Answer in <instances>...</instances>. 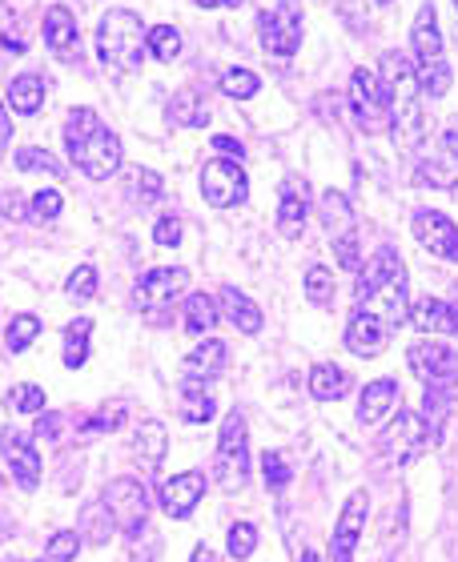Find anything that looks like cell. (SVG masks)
<instances>
[{"instance_id":"cell-22","label":"cell","mask_w":458,"mask_h":562,"mask_svg":"<svg viewBox=\"0 0 458 562\" xmlns=\"http://www.w3.org/2000/svg\"><path fill=\"white\" fill-rule=\"evenodd\" d=\"M217 305H222L225 322H230L237 334H258V329L266 326V317H261L258 305L249 302L242 290H234V285H222V293H217Z\"/></svg>"},{"instance_id":"cell-18","label":"cell","mask_w":458,"mask_h":562,"mask_svg":"<svg viewBox=\"0 0 458 562\" xmlns=\"http://www.w3.org/2000/svg\"><path fill=\"white\" fill-rule=\"evenodd\" d=\"M45 45L57 60H77L81 57V29L65 4H53L45 12Z\"/></svg>"},{"instance_id":"cell-20","label":"cell","mask_w":458,"mask_h":562,"mask_svg":"<svg viewBox=\"0 0 458 562\" xmlns=\"http://www.w3.org/2000/svg\"><path fill=\"white\" fill-rule=\"evenodd\" d=\"M205 494V474L201 470H186V474H174L169 482H161V506L169 518H189L193 506L201 503Z\"/></svg>"},{"instance_id":"cell-5","label":"cell","mask_w":458,"mask_h":562,"mask_svg":"<svg viewBox=\"0 0 458 562\" xmlns=\"http://www.w3.org/2000/svg\"><path fill=\"white\" fill-rule=\"evenodd\" d=\"M411 48H414V72H418V85H423L426 97H447L450 93V65H447V48H443V29H438V16L431 4L418 9L414 16V33H411Z\"/></svg>"},{"instance_id":"cell-28","label":"cell","mask_w":458,"mask_h":562,"mask_svg":"<svg viewBox=\"0 0 458 562\" xmlns=\"http://www.w3.org/2000/svg\"><path fill=\"white\" fill-rule=\"evenodd\" d=\"M411 322L423 334H455V317H450L447 297H423V302H414Z\"/></svg>"},{"instance_id":"cell-6","label":"cell","mask_w":458,"mask_h":562,"mask_svg":"<svg viewBox=\"0 0 458 562\" xmlns=\"http://www.w3.org/2000/svg\"><path fill=\"white\" fill-rule=\"evenodd\" d=\"M249 479V430L242 414H230L222 422V438H217V454H213V482L217 491L234 494Z\"/></svg>"},{"instance_id":"cell-1","label":"cell","mask_w":458,"mask_h":562,"mask_svg":"<svg viewBox=\"0 0 458 562\" xmlns=\"http://www.w3.org/2000/svg\"><path fill=\"white\" fill-rule=\"evenodd\" d=\"M354 314L375 317L390 334L411 317V290H406V266L394 249H378L375 258L358 270L354 290Z\"/></svg>"},{"instance_id":"cell-60","label":"cell","mask_w":458,"mask_h":562,"mask_svg":"<svg viewBox=\"0 0 458 562\" xmlns=\"http://www.w3.org/2000/svg\"><path fill=\"white\" fill-rule=\"evenodd\" d=\"M455 9H458V0H455Z\"/></svg>"},{"instance_id":"cell-24","label":"cell","mask_w":458,"mask_h":562,"mask_svg":"<svg viewBox=\"0 0 458 562\" xmlns=\"http://www.w3.org/2000/svg\"><path fill=\"white\" fill-rule=\"evenodd\" d=\"M387 338H390V329L378 326L375 317L354 314L350 326H346V350L358 353V358H378L382 346H387Z\"/></svg>"},{"instance_id":"cell-57","label":"cell","mask_w":458,"mask_h":562,"mask_svg":"<svg viewBox=\"0 0 458 562\" xmlns=\"http://www.w3.org/2000/svg\"><path fill=\"white\" fill-rule=\"evenodd\" d=\"M447 305H450V317H455V334H458V281H455V290H450Z\"/></svg>"},{"instance_id":"cell-34","label":"cell","mask_w":458,"mask_h":562,"mask_svg":"<svg viewBox=\"0 0 458 562\" xmlns=\"http://www.w3.org/2000/svg\"><path fill=\"white\" fill-rule=\"evenodd\" d=\"M322 222H326L329 234H350L354 217H350V201H346V193L329 189L326 198H322Z\"/></svg>"},{"instance_id":"cell-51","label":"cell","mask_w":458,"mask_h":562,"mask_svg":"<svg viewBox=\"0 0 458 562\" xmlns=\"http://www.w3.org/2000/svg\"><path fill=\"white\" fill-rule=\"evenodd\" d=\"M36 438L57 442V438H60V414H45V418H36Z\"/></svg>"},{"instance_id":"cell-33","label":"cell","mask_w":458,"mask_h":562,"mask_svg":"<svg viewBox=\"0 0 458 562\" xmlns=\"http://www.w3.org/2000/svg\"><path fill=\"white\" fill-rule=\"evenodd\" d=\"M36 334H41V317H36V314H16L9 322V329H4V350L24 353L36 341Z\"/></svg>"},{"instance_id":"cell-12","label":"cell","mask_w":458,"mask_h":562,"mask_svg":"<svg viewBox=\"0 0 458 562\" xmlns=\"http://www.w3.org/2000/svg\"><path fill=\"white\" fill-rule=\"evenodd\" d=\"M101 503L109 506V515L118 522V530L125 535H142L145 530V518H149V494L137 479H113L101 494Z\"/></svg>"},{"instance_id":"cell-58","label":"cell","mask_w":458,"mask_h":562,"mask_svg":"<svg viewBox=\"0 0 458 562\" xmlns=\"http://www.w3.org/2000/svg\"><path fill=\"white\" fill-rule=\"evenodd\" d=\"M294 559H298V562H317V559H314V551H305V547H298Z\"/></svg>"},{"instance_id":"cell-10","label":"cell","mask_w":458,"mask_h":562,"mask_svg":"<svg viewBox=\"0 0 458 562\" xmlns=\"http://www.w3.org/2000/svg\"><path fill=\"white\" fill-rule=\"evenodd\" d=\"M414 186L423 189H455L458 186V117H447L435 149L426 153L414 169Z\"/></svg>"},{"instance_id":"cell-35","label":"cell","mask_w":458,"mask_h":562,"mask_svg":"<svg viewBox=\"0 0 458 562\" xmlns=\"http://www.w3.org/2000/svg\"><path fill=\"white\" fill-rule=\"evenodd\" d=\"M145 45H149V57L177 60V53H181V33H177L174 24H153L149 36H145Z\"/></svg>"},{"instance_id":"cell-7","label":"cell","mask_w":458,"mask_h":562,"mask_svg":"<svg viewBox=\"0 0 458 562\" xmlns=\"http://www.w3.org/2000/svg\"><path fill=\"white\" fill-rule=\"evenodd\" d=\"M350 113H354V125L366 137H378V133H387L394 125V117H390V93L387 85H382V77H375L370 69H354Z\"/></svg>"},{"instance_id":"cell-30","label":"cell","mask_w":458,"mask_h":562,"mask_svg":"<svg viewBox=\"0 0 458 562\" xmlns=\"http://www.w3.org/2000/svg\"><path fill=\"white\" fill-rule=\"evenodd\" d=\"M9 105L16 109V113H36V109L45 105V81L41 77H33V72H21V77H12L9 81Z\"/></svg>"},{"instance_id":"cell-44","label":"cell","mask_w":458,"mask_h":562,"mask_svg":"<svg viewBox=\"0 0 458 562\" xmlns=\"http://www.w3.org/2000/svg\"><path fill=\"white\" fill-rule=\"evenodd\" d=\"M81 539L85 535H77V530H60V535H53L48 539V562H72L77 554H81Z\"/></svg>"},{"instance_id":"cell-55","label":"cell","mask_w":458,"mask_h":562,"mask_svg":"<svg viewBox=\"0 0 458 562\" xmlns=\"http://www.w3.org/2000/svg\"><path fill=\"white\" fill-rule=\"evenodd\" d=\"M0 45H4V48H12V53H24V41H21V36H12V33H4V36H0Z\"/></svg>"},{"instance_id":"cell-37","label":"cell","mask_w":458,"mask_h":562,"mask_svg":"<svg viewBox=\"0 0 458 562\" xmlns=\"http://www.w3.org/2000/svg\"><path fill=\"white\" fill-rule=\"evenodd\" d=\"M4 406L16 414H41L45 411V390L33 386V382H21V386H12L4 394Z\"/></svg>"},{"instance_id":"cell-17","label":"cell","mask_w":458,"mask_h":562,"mask_svg":"<svg viewBox=\"0 0 458 562\" xmlns=\"http://www.w3.org/2000/svg\"><path fill=\"white\" fill-rule=\"evenodd\" d=\"M0 454L9 462L12 479L21 482V491H36L41 486V454L29 434L21 430H0Z\"/></svg>"},{"instance_id":"cell-14","label":"cell","mask_w":458,"mask_h":562,"mask_svg":"<svg viewBox=\"0 0 458 562\" xmlns=\"http://www.w3.org/2000/svg\"><path fill=\"white\" fill-rule=\"evenodd\" d=\"M366 515H370V498L366 491H354L342 506L338 522H334V539H329V559L326 562H354V551L366 535Z\"/></svg>"},{"instance_id":"cell-15","label":"cell","mask_w":458,"mask_h":562,"mask_svg":"<svg viewBox=\"0 0 458 562\" xmlns=\"http://www.w3.org/2000/svg\"><path fill=\"white\" fill-rule=\"evenodd\" d=\"M189 285V273L181 270V266H165V270H149L137 285H133V310H161V305H169L174 297H181Z\"/></svg>"},{"instance_id":"cell-59","label":"cell","mask_w":458,"mask_h":562,"mask_svg":"<svg viewBox=\"0 0 458 562\" xmlns=\"http://www.w3.org/2000/svg\"><path fill=\"white\" fill-rule=\"evenodd\" d=\"M378 4H390V0H378Z\"/></svg>"},{"instance_id":"cell-54","label":"cell","mask_w":458,"mask_h":562,"mask_svg":"<svg viewBox=\"0 0 458 562\" xmlns=\"http://www.w3.org/2000/svg\"><path fill=\"white\" fill-rule=\"evenodd\" d=\"M193 4H201V9H237L242 0H193Z\"/></svg>"},{"instance_id":"cell-27","label":"cell","mask_w":458,"mask_h":562,"mask_svg":"<svg viewBox=\"0 0 458 562\" xmlns=\"http://www.w3.org/2000/svg\"><path fill=\"white\" fill-rule=\"evenodd\" d=\"M213 414H217V402H213V394L205 390V382H201V378H186V382H181V418H186L189 426H205Z\"/></svg>"},{"instance_id":"cell-25","label":"cell","mask_w":458,"mask_h":562,"mask_svg":"<svg viewBox=\"0 0 458 562\" xmlns=\"http://www.w3.org/2000/svg\"><path fill=\"white\" fill-rule=\"evenodd\" d=\"M210 117H213V101L201 89H181L169 101V121L186 125V130H201V125H210Z\"/></svg>"},{"instance_id":"cell-19","label":"cell","mask_w":458,"mask_h":562,"mask_svg":"<svg viewBox=\"0 0 458 562\" xmlns=\"http://www.w3.org/2000/svg\"><path fill=\"white\" fill-rule=\"evenodd\" d=\"M305 217H310V189L298 177H286L282 198H278V234L298 241L305 234Z\"/></svg>"},{"instance_id":"cell-23","label":"cell","mask_w":458,"mask_h":562,"mask_svg":"<svg viewBox=\"0 0 458 562\" xmlns=\"http://www.w3.org/2000/svg\"><path fill=\"white\" fill-rule=\"evenodd\" d=\"M222 370H225V341L222 338H201L198 346L186 353V362H181V374L201 378V382H213Z\"/></svg>"},{"instance_id":"cell-9","label":"cell","mask_w":458,"mask_h":562,"mask_svg":"<svg viewBox=\"0 0 458 562\" xmlns=\"http://www.w3.org/2000/svg\"><path fill=\"white\" fill-rule=\"evenodd\" d=\"M258 36L270 57H294L298 45H302V4L298 0H278L273 9H266L258 16Z\"/></svg>"},{"instance_id":"cell-43","label":"cell","mask_w":458,"mask_h":562,"mask_svg":"<svg viewBox=\"0 0 458 562\" xmlns=\"http://www.w3.org/2000/svg\"><path fill=\"white\" fill-rule=\"evenodd\" d=\"M65 293H69L72 302H89V297H97V270L93 266H77V270L69 273V281H65Z\"/></svg>"},{"instance_id":"cell-39","label":"cell","mask_w":458,"mask_h":562,"mask_svg":"<svg viewBox=\"0 0 458 562\" xmlns=\"http://www.w3.org/2000/svg\"><path fill=\"white\" fill-rule=\"evenodd\" d=\"M254 547H258V527H254V522H234V527H230V539H225L230 559L246 562L249 554H254Z\"/></svg>"},{"instance_id":"cell-56","label":"cell","mask_w":458,"mask_h":562,"mask_svg":"<svg viewBox=\"0 0 458 562\" xmlns=\"http://www.w3.org/2000/svg\"><path fill=\"white\" fill-rule=\"evenodd\" d=\"M189 562H217V559H213V551L201 542V547H193V559H189Z\"/></svg>"},{"instance_id":"cell-3","label":"cell","mask_w":458,"mask_h":562,"mask_svg":"<svg viewBox=\"0 0 458 562\" xmlns=\"http://www.w3.org/2000/svg\"><path fill=\"white\" fill-rule=\"evenodd\" d=\"M65 149L69 161L81 169L89 181H109L121 169V140L109 130L105 121L97 117L93 109H72L65 121Z\"/></svg>"},{"instance_id":"cell-40","label":"cell","mask_w":458,"mask_h":562,"mask_svg":"<svg viewBox=\"0 0 458 562\" xmlns=\"http://www.w3.org/2000/svg\"><path fill=\"white\" fill-rule=\"evenodd\" d=\"M113 530H118V522H113L105 503H93L89 510H85V539L89 542H109Z\"/></svg>"},{"instance_id":"cell-53","label":"cell","mask_w":458,"mask_h":562,"mask_svg":"<svg viewBox=\"0 0 458 562\" xmlns=\"http://www.w3.org/2000/svg\"><path fill=\"white\" fill-rule=\"evenodd\" d=\"M12 140V121H9V113H4V105H0V149Z\"/></svg>"},{"instance_id":"cell-48","label":"cell","mask_w":458,"mask_h":562,"mask_svg":"<svg viewBox=\"0 0 458 562\" xmlns=\"http://www.w3.org/2000/svg\"><path fill=\"white\" fill-rule=\"evenodd\" d=\"M133 181H137V198H142V201H157L165 193L161 177L153 173V169H137V173H133Z\"/></svg>"},{"instance_id":"cell-42","label":"cell","mask_w":458,"mask_h":562,"mask_svg":"<svg viewBox=\"0 0 458 562\" xmlns=\"http://www.w3.org/2000/svg\"><path fill=\"white\" fill-rule=\"evenodd\" d=\"M258 89H261L258 72H249V69H230L222 77V93L234 97V101H249V97L258 93Z\"/></svg>"},{"instance_id":"cell-8","label":"cell","mask_w":458,"mask_h":562,"mask_svg":"<svg viewBox=\"0 0 458 562\" xmlns=\"http://www.w3.org/2000/svg\"><path fill=\"white\" fill-rule=\"evenodd\" d=\"M406 366L426 390H458V350H450L443 341L418 338L406 350Z\"/></svg>"},{"instance_id":"cell-46","label":"cell","mask_w":458,"mask_h":562,"mask_svg":"<svg viewBox=\"0 0 458 562\" xmlns=\"http://www.w3.org/2000/svg\"><path fill=\"white\" fill-rule=\"evenodd\" d=\"M60 205H65V198H60L57 189H41V193H33V217L36 222H53L60 213Z\"/></svg>"},{"instance_id":"cell-29","label":"cell","mask_w":458,"mask_h":562,"mask_svg":"<svg viewBox=\"0 0 458 562\" xmlns=\"http://www.w3.org/2000/svg\"><path fill=\"white\" fill-rule=\"evenodd\" d=\"M165 450H169V434H165L161 422H142L137 426V458H142V467L157 470L165 462Z\"/></svg>"},{"instance_id":"cell-16","label":"cell","mask_w":458,"mask_h":562,"mask_svg":"<svg viewBox=\"0 0 458 562\" xmlns=\"http://www.w3.org/2000/svg\"><path fill=\"white\" fill-rule=\"evenodd\" d=\"M414 237L423 241L435 258L443 261H455L458 266V225L450 222L447 213H438V210H418L414 213V222H411Z\"/></svg>"},{"instance_id":"cell-2","label":"cell","mask_w":458,"mask_h":562,"mask_svg":"<svg viewBox=\"0 0 458 562\" xmlns=\"http://www.w3.org/2000/svg\"><path fill=\"white\" fill-rule=\"evenodd\" d=\"M382 85L390 93V117H394V145L402 153H414L426 140L431 125H426V109H423V85H418V72H414V60L399 48L382 53Z\"/></svg>"},{"instance_id":"cell-38","label":"cell","mask_w":458,"mask_h":562,"mask_svg":"<svg viewBox=\"0 0 458 562\" xmlns=\"http://www.w3.org/2000/svg\"><path fill=\"white\" fill-rule=\"evenodd\" d=\"M261 479H266V491H286L290 486V479H294V470H290V462H286V454H278V450H266V458H261Z\"/></svg>"},{"instance_id":"cell-50","label":"cell","mask_w":458,"mask_h":562,"mask_svg":"<svg viewBox=\"0 0 458 562\" xmlns=\"http://www.w3.org/2000/svg\"><path fill=\"white\" fill-rule=\"evenodd\" d=\"M137 539H142V535H137ZM157 551H161L157 535H145L142 542H133V562H157Z\"/></svg>"},{"instance_id":"cell-11","label":"cell","mask_w":458,"mask_h":562,"mask_svg":"<svg viewBox=\"0 0 458 562\" xmlns=\"http://www.w3.org/2000/svg\"><path fill=\"white\" fill-rule=\"evenodd\" d=\"M431 442H435L431 426H426L418 414L399 411V418L390 422L387 430H382V438H378V454L387 458V462H399L402 467V462H414Z\"/></svg>"},{"instance_id":"cell-32","label":"cell","mask_w":458,"mask_h":562,"mask_svg":"<svg viewBox=\"0 0 458 562\" xmlns=\"http://www.w3.org/2000/svg\"><path fill=\"white\" fill-rule=\"evenodd\" d=\"M213 326H217V302H213L210 293H193L186 302V329L198 334V338H205Z\"/></svg>"},{"instance_id":"cell-36","label":"cell","mask_w":458,"mask_h":562,"mask_svg":"<svg viewBox=\"0 0 458 562\" xmlns=\"http://www.w3.org/2000/svg\"><path fill=\"white\" fill-rule=\"evenodd\" d=\"M12 165L16 169H24V173H48V177H60L65 169H60V161H53L45 149H36V145H24V149L12 153Z\"/></svg>"},{"instance_id":"cell-61","label":"cell","mask_w":458,"mask_h":562,"mask_svg":"<svg viewBox=\"0 0 458 562\" xmlns=\"http://www.w3.org/2000/svg\"><path fill=\"white\" fill-rule=\"evenodd\" d=\"M45 562H48V559H45Z\"/></svg>"},{"instance_id":"cell-49","label":"cell","mask_w":458,"mask_h":562,"mask_svg":"<svg viewBox=\"0 0 458 562\" xmlns=\"http://www.w3.org/2000/svg\"><path fill=\"white\" fill-rule=\"evenodd\" d=\"M0 213H4L9 222H24V217H29V213H24V198L16 193V189L0 193Z\"/></svg>"},{"instance_id":"cell-31","label":"cell","mask_w":458,"mask_h":562,"mask_svg":"<svg viewBox=\"0 0 458 562\" xmlns=\"http://www.w3.org/2000/svg\"><path fill=\"white\" fill-rule=\"evenodd\" d=\"M89 334H93V317H77V322H69L65 326V366L69 370H81L85 362H89Z\"/></svg>"},{"instance_id":"cell-52","label":"cell","mask_w":458,"mask_h":562,"mask_svg":"<svg viewBox=\"0 0 458 562\" xmlns=\"http://www.w3.org/2000/svg\"><path fill=\"white\" fill-rule=\"evenodd\" d=\"M213 149L217 153H225V157H230V161H234V157H242V140H234V137H213Z\"/></svg>"},{"instance_id":"cell-41","label":"cell","mask_w":458,"mask_h":562,"mask_svg":"<svg viewBox=\"0 0 458 562\" xmlns=\"http://www.w3.org/2000/svg\"><path fill=\"white\" fill-rule=\"evenodd\" d=\"M305 297L314 305L334 302V273H329L326 266H310V270H305Z\"/></svg>"},{"instance_id":"cell-45","label":"cell","mask_w":458,"mask_h":562,"mask_svg":"<svg viewBox=\"0 0 458 562\" xmlns=\"http://www.w3.org/2000/svg\"><path fill=\"white\" fill-rule=\"evenodd\" d=\"M334 249H338V266L342 270H362V249H358V229L334 237Z\"/></svg>"},{"instance_id":"cell-47","label":"cell","mask_w":458,"mask_h":562,"mask_svg":"<svg viewBox=\"0 0 458 562\" xmlns=\"http://www.w3.org/2000/svg\"><path fill=\"white\" fill-rule=\"evenodd\" d=\"M153 241H157V246H177V241H181V222H177L174 213H165L161 222L153 225Z\"/></svg>"},{"instance_id":"cell-4","label":"cell","mask_w":458,"mask_h":562,"mask_svg":"<svg viewBox=\"0 0 458 562\" xmlns=\"http://www.w3.org/2000/svg\"><path fill=\"white\" fill-rule=\"evenodd\" d=\"M145 29H142V16L130 9H109L97 24V57L105 69H118V72H137L142 69V53L145 45Z\"/></svg>"},{"instance_id":"cell-21","label":"cell","mask_w":458,"mask_h":562,"mask_svg":"<svg viewBox=\"0 0 458 562\" xmlns=\"http://www.w3.org/2000/svg\"><path fill=\"white\" fill-rule=\"evenodd\" d=\"M394 402H399V382H394V378L366 382L362 398H358V422H362V426H378V422L394 411Z\"/></svg>"},{"instance_id":"cell-26","label":"cell","mask_w":458,"mask_h":562,"mask_svg":"<svg viewBox=\"0 0 458 562\" xmlns=\"http://www.w3.org/2000/svg\"><path fill=\"white\" fill-rule=\"evenodd\" d=\"M350 386H354V378L334 362H317L314 370H310V394H314L317 402L346 398V394H350Z\"/></svg>"},{"instance_id":"cell-13","label":"cell","mask_w":458,"mask_h":562,"mask_svg":"<svg viewBox=\"0 0 458 562\" xmlns=\"http://www.w3.org/2000/svg\"><path fill=\"white\" fill-rule=\"evenodd\" d=\"M246 193H249L246 169L237 161H230V157H217V161H210L201 169V198L210 201L213 210H230L237 201H246Z\"/></svg>"}]
</instances>
